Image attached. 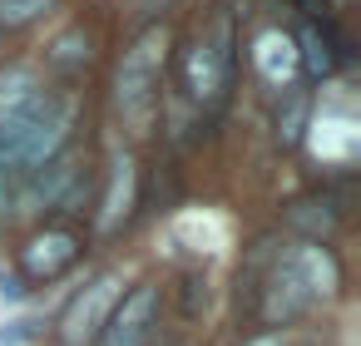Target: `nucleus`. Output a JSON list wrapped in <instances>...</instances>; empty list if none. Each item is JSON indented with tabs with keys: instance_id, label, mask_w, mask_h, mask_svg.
Returning a JSON list of instances; mask_svg holds the SVG:
<instances>
[{
	"instance_id": "nucleus-1",
	"label": "nucleus",
	"mask_w": 361,
	"mask_h": 346,
	"mask_svg": "<svg viewBox=\"0 0 361 346\" xmlns=\"http://www.w3.org/2000/svg\"><path fill=\"white\" fill-rule=\"evenodd\" d=\"M70 129H75V94L45 89L25 114H16L6 129H0V159H6L16 173H40L65 149Z\"/></svg>"
},
{
	"instance_id": "nucleus-2",
	"label": "nucleus",
	"mask_w": 361,
	"mask_h": 346,
	"mask_svg": "<svg viewBox=\"0 0 361 346\" xmlns=\"http://www.w3.org/2000/svg\"><path fill=\"white\" fill-rule=\"evenodd\" d=\"M169 50H173L169 25H144V30L124 45L119 70H114V94H119L124 109H144V104H149V94H154V85H159V75H164V65H169Z\"/></svg>"
},
{
	"instance_id": "nucleus-3",
	"label": "nucleus",
	"mask_w": 361,
	"mask_h": 346,
	"mask_svg": "<svg viewBox=\"0 0 361 346\" xmlns=\"http://www.w3.org/2000/svg\"><path fill=\"white\" fill-rule=\"evenodd\" d=\"M119 297H124V272H99V277H90V282L70 297V307L60 311V341H65V346H94L99 331H104V321H109V311L119 307Z\"/></svg>"
},
{
	"instance_id": "nucleus-4",
	"label": "nucleus",
	"mask_w": 361,
	"mask_h": 346,
	"mask_svg": "<svg viewBox=\"0 0 361 346\" xmlns=\"http://www.w3.org/2000/svg\"><path fill=\"white\" fill-rule=\"evenodd\" d=\"M228 75H233V20L218 16V20L193 40V50H188V60H183V89H188L193 99H218L223 85H228Z\"/></svg>"
},
{
	"instance_id": "nucleus-5",
	"label": "nucleus",
	"mask_w": 361,
	"mask_h": 346,
	"mask_svg": "<svg viewBox=\"0 0 361 346\" xmlns=\"http://www.w3.org/2000/svg\"><path fill=\"white\" fill-rule=\"evenodd\" d=\"M154 326H159V287L139 282V287H129L119 297V307L109 311V321H104L94 346H149Z\"/></svg>"
},
{
	"instance_id": "nucleus-6",
	"label": "nucleus",
	"mask_w": 361,
	"mask_h": 346,
	"mask_svg": "<svg viewBox=\"0 0 361 346\" xmlns=\"http://www.w3.org/2000/svg\"><path fill=\"white\" fill-rule=\"evenodd\" d=\"M80 252H85L80 233H70V228H60V223H45L40 233L25 237V247H20V272H25L30 282H55V277H65V272L80 262Z\"/></svg>"
},
{
	"instance_id": "nucleus-7",
	"label": "nucleus",
	"mask_w": 361,
	"mask_h": 346,
	"mask_svg": "<svg viewBox=\"0 0 361 346\" xmlns=\"http://www.w3.org/2000/svg\"><path fill=\"white\" fill-rule=\"evenodd\" d=\"M322 297L307 287V277L287 262V257H277V267H272V277H267V297H262V316L272 321V326H287V321H297V316H307L312 307H317Z\"/></svg>"
},
{
	"instance_id": "nucleus-8",
	"label": "nucleus",
	"mask_w": 361,
	"mask_h": 346,
	"mask_svg": "<svg viewBox=\"0 0 361 346\" xmlns=\"http://www.w3.org/2000/svg\"><path fill=\"white\" fill-rule=\"evenodd\" d=\"M247 60H252L257 80H262V85H272V89H292V85H297V75H302L297 40H292L287 30H277V25L252 35V50H247Z\"/></svg>"
},
{
	"instance_id": "nucleus-9",
	"label": "nucleus",
	"mask_w": 361,
	"mask_h": 346,
	"mask_svg": "<svg viewBox=\"0 0 361 346\" xmlns=\"http://www.w3.org/2000/svg\"><path fill=\"white\" fill-rule=\"evenodd\" d=\"M134 183H139V168H134L129 154H119V159L109 163V183H104V198H99V233H114V228L129 218V208H134Z\"/></svg>"
},
{
	"instance_id": "nucleus-10",
	"label": "nucleus",
	"mask_w": 361,
	"mask_h": 346,
	"mask_svg": "<svg viewBox=\"0 0 361 346\" xmlns=\"http://www.w3.org/2000/svg\"><path fill=\"white\" fill-rule=\"evenodd\" d=\"M40 94H45V85H40V75L30 65H6L0 70V129H6L16 114H25Z\"/></svg>"
},
{
	"instance_id": "nucleus-11",
	"label": "nucleus",
	"mask_w": 361,
	"mask_h": 346,
	"mask_svg": "<svg viewBox=\"0 0 361 346\" xmlns=\"http://www.w3.org/2000/svg\"><path fill=\"white\" fill-rule=\"evenodd\" d=\"M307 129H312V99H307V89H282V109H277V139L282 144H302L307 139Z\"/></svg>"
},
{
	"instance_id": "nucleus-12",
	"label": "nucleus",
	"mask_w": 361,
	"mask_h": 346,
	"mask_svg": "<svg viewBox=\"0 0 361 346\" xmlns=\"http://www.w3.org/2000/svg\"><path fill=\"white\" fill-rule=\"evenodd\" d=\"M297 40V60L307 65V75L312 80H326L331 75V50H326V40H317V30H302V35H292Z\"/></svg>"
},
{
	"instance_id": "nucleus-13",
	"label": "nucleus",
	"mask_w": 361,
	"mask_h": 346,
	"mask_svg": "<svg viewBox=\"0 0 361 346\" xmlns=\"http://www.w3.org/2000/svg\"><path fill=\"white\" fill-rule=\"evenodd\" d=\"M55 0H0V30H20L30 20H40Z\"/></svg>"
},
{
	"instance_id": "nucleus-14",
	"label": "nucleus",
	"mask_w": 361,
	"mask_h": 346,
	"mask_svg": "<svg viewBox=\"0 0 361 346\" xmlns=\"http://www.w3.org/2000/svg\"><path fill=\"white\" fill-rule=\"evenodd\" d=\"M75 45H85V30H65V35L50 45V60H55V65H80L85 50H75Z\"/></svg>"
},
{
	"instance_id": "nucleus-15",
	"label": "nucleus",
	"mask_w": 361,
	"mask_h": 346,
	"mask_svg": "<svg viewBox=\"0 0 361 346\" xmlns=\"http://www.w3.org/2000/svg\"><path fill=\"white\" fill-rule=\"evenodd\" d=\"M243 346H287V336H282V331H257V336H247Z\"/></svg>"
},
{
	"instance_id": "nucleus-16",
	"label": "nucleus",
	"mask_w": 361,
	"mask_h": 346,
	"mask_svg": "<svg viewBox=\"0 0 361 346\" xmlns=\"http://www.w3.org/2000/svg\"><path fill=\"white\" fill-rule=\"evenodd\" d=\"M336 6H351V0H336Z\"/></svg>"
}]
</instances>
